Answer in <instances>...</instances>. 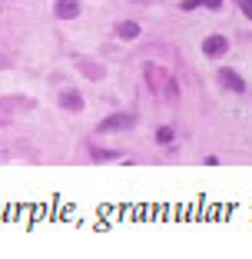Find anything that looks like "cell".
<instances>
[{
	"mask_svg": "<svg viewBox=\"0 0 252 259\" xmlns=\"http://www.w3.org/2000/svg\"><path fill=\"white\" fill-rule=\"evenodd\" d=\"M116 33H120V40H136V37H139V23L123 20L120 27H116Z\"/></svg>",
	"mask_w": 252,
	"mask_h": 259,
	"instance_id": "6",
	"label": "cell"
},
{
	"mask_svg": "<svg viewBox=\"0 0 252 259\" xmlns=\"http://www.w3.org/2000/svg\"><path fill=\"white\" fill-rule=\"evenodd\" d=\"M60 107L70 110V113H80V110H83V97H80L73 87H67V90H60Z\"/></svg>",
	"mask_w": 252,
	"mask_h": 259,
	"instance_id": "4",
	"label": "cell"
},
{
	"mask_svg": "<svg viewBox=\"0 0 252 259\" xmlns=\"http://www.w3.org/2000/svg\"><path fill=\"white\" fill-rule=\"evenodd\" d=\"M236 4H239V10H242V14L252 20V0H236Z\"/></svg>",
	"mask_w": 252,
	"mask_h": 259,
	"instance_id": "9",
	"label": "cell"
},
{
	"mask_svg": "<svg viewBox=\"0 0 252 259\" xmlns=\"http://www.w3.org/2000/svg\"><path fill=\"white\" fill-rule=\"evenodd\" d=\"M133 123H136V116L123 113V116H107V120H99V133H110V130H130Z\"/></svg>",
	"mask_w": 252,
	"mask_h": 259,
	"instance_id": "3",
	"label": "cell"
},
{
	"mask_svg": "<svg viewBox=\"0 0 252 259\" xmlns=\"http://www.w3.org/2000/svg\"><path fill=\"white\" fill-rule=\"evenodd\" d=\"M179 7H183V10H196V7H203V0H183Z\"/></svg>",
	"mask_w": 252,
	"mask_h": 259,
	"instance_id": "10",
	"label": "cell"
},
{
	"mask_svg": "<svg viewBox=\"0 0 252 259\" xmlns=\"http://www.w3.org/2000/svg\"><path fill=\"white\" fill-rule=\"evenodd\" d=\"M116 156H120L116 150H93V160H96V163H103V160H116Z\"/></svg>",
	"mask_w": 252,
	"mask_h": 259,
	"instance_id": "8",
	"label": "cell"
},
{
	"mask_svg": "<svg viewBox=\"0 0 252 259\" xmlns=\"http://www.w3.org/2000/svg\"><path fill=\"white\" fill-rule=\"evenodd\" d=\"M203 7H209V10H219V7H222V0H203Z\"/></svg>",
	"mask_w": 252,
	"mask_h": 259,
	"instance_id": "11",
	"label": "cell"
},
{
	"mask_svg": "<svg viewBox=\"0 0 252 259\" xmlns=\"http://www.w3.org/2000/svg\"><path fill=\"white\" fill-rule=\"evenodd\" d=\"M54 10H57V17H63V20H73V17L80 14V4L77 0H57Z\"/></svg>",
	"mask_w": 252,
	"mask_h": 259,
	"instance_id": "5",
	"label": "cell"
},
{
	"mask_svg": "<svg viewBox=\"0 0 252 259\" xmlns=\"http://www.w3.org/2000/svg\"><path fill=\"white\" fill-rule=\"evenodd\" d=\"M216 80H219V83L226 87V90H232V93H245V80L236 73V70H229V67H219Z\"/></svg>",
	"mask_w": 252,
	"mask_h": 259,
	"instance_id": "1",
	"label": "cell"
},
{
	"mask_svg": "<svg viewBox=\"0 0 252 259\" xmlns=\"http://www.w3.org/2000/svg\"><path fill=\"white\" fill-rule=\"evenodd\" d=\"M156 143H163V146L173 143V130H169V126H160V130H156Z\"/></svg>",
	"mask_w": 252,
	"mask_h": 259,
	"instance_id": "7",
	"label": "cell"
},
{
	"mask_svg": "<svg viewBox=\"0 0 252 259\" xmlns=\"http://www.w3.org/2000/svg\"><path fill=\"white\" fill-rule=\"evenodd\" d=\"M226 50H229V40L222 37V33H213V37L203 40V54L206 57H222Z\"/></svg>",
	"mask_w": 252,
	"mask_h": 259,
	"instance_id": "2",
	"label": "cell"
}]
</instances>
